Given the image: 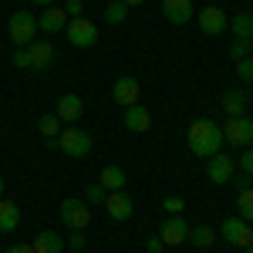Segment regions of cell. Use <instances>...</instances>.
I'll return each instance as SVG.
<instances>
[{"instance_id": "1", "label": "cell", "mask_w": 253, "mask_h": 253, "mask_svg": "<svg viewBox=\"0 0 253 253\" xmlns=\"http://www.w3.org/2000/svg\"><path fill=\"white\" fill-rule=\"evenodd\" d=\"M189 152L199 159H213L219 152V145H223V132H219V125L210 122V118H199L189 125Z\"/></svg>"}, {"instance_id": "2", "label": "cell", "mask_w": 253, "mask_h": 253, "mask_svg": "<svg viewBox=\"0 0 253 253\" xmlns=\"http://www.w3.org/2000/svg\"><path fill=\"white\" fill-rule=\"evenodd\" d=\"M58 149L71 159H88L91 152V135L84 128H61L58 132Z\"/></svg>"}, {"instance_id": "3", "label": "cell", "mask_w": 253, "mask_h": 253, "mask_svg": "<svg viewBox=\"0 0 253 253\" xmlns=\"http://www.w3.org/2000/svg\"><path fill=\"white\" fill-rule=\"evenodd\" d=\"M7 34H10V41H14L17 47H27V44L34 41V34H38V17L27 14V10L10 14V20H7Z\"/></svg>"}, {"instance_id": "4", "label": "cell", "mask_w": 253, "mask_h": 253, "mask_svg": "<svg viewBox=\"0 0 253 253\" xmlns=\"http://www.w3.org/2000/svg\"><path fill=\"white\" fill-rule=\"evenodd\" d=\"M64 34H68V41H71V47H95L98 44V24L81 14V17L68 20Z\"/></svg>"}, {"instance_id": "5", "label": "cell", "mask_w": 253, "mask_h": 253, "mask_svg": "<svg viewBox=\"0 0 253 253\" xmlns=\"http://www.w3.org/2000/svg\"><path fill=\"white\" fill-rule=\"evenodd\" d=\"M219 132H223V142H230L236 149H250V138H253V118L240 115V118H226L223 125H219Z\"/></svg>"}, {"instance_id": "6", "label": "cell", "mask_w": 253, "mask_h": 253, "mask_svg": "<svg viewBox=\"0 0 253 253\" xmlns=\"http://www.w3.org/2000/svg\"><path fill=\"white\" fill-rule=\"evenodd\" d=\"M219 236H223L230 247H236V250H247V247H253V230H250V223H247V219H240V216L223 219Z\"/></svg>"}, {"instance_id": "7", "label": "cell", "mask_w": 253, "mask_h": 253, "mask_svg": "<svg viewBox=\"0 0 253 253\" xmlns=\"http://www.w3.org/2000/svg\"><path fill=\"white\" fill-rule=\"evenodd\" d=\"M58 216L68 230H88V223H91V210L81 199H64L58 206Z\"/></svg>"}, {"instance_id": "8", "label": "cell", "mask_w": 253, "mask_h": 253, "mask_svg": "<svg viewBox=\"0 0 253 253\" xmlns=\"http://www.w3.org/2000/svg\"><path fill=\"white\" fill-rule=\"evenodd\" d=\"M105 213H108V219H115V223H125L128 216L135 213V199L125 193V189H115V193H105Z\"/></svg>"}, {"instance_id": "9", "label": "cell", "mask_w": 253, "mask_h": 253, "mask_svg": "<svg viewBox=\"0 0 253 253\" xmlns=\"http://www.w3.org/2000/svg\"><path fill=\"white\" fill-rule=\"evenodd\" d=\"M54 58H58L54 44H47V41H31V44H27V68H31V71L44 75V71L54 64Z\"/></svg>"}, {"instance_id": "10", "label": "cell", "mask_w": 253, "mask_h": 253, "mask_svg": "<svg viewBox=\"0 0 253 253\" xmlns=\"http://www.w3.org/2000/svg\"><path fill=\"white\" fill-rule=\"evenodd\" d=\"M196 24H199V31H203L206 38H219V34L230 27V17H226L219 7H203V10L196 14Z\"/></svg>"}, {"instance_id": "11", "label": "cell", "mask_w": 253, "mask_h": 253, "mask_svg": "<svg viewBox=\"0 0 253 253\" xmlns=\"http://www.w3.org/2000/svg\"><path fill=\"white\" fill-rule=\"evenodd\" d=\"M138 95H142V88H138L135 75H122V78H115V84H112V98H115L122 108L138 105Z\"/></svg>"}, {"instance_id": "12", "label": "cell", "mask_w": 253, "mask_h": 253, "mask_svg": "<svg viewBox=\"0 0 253 253\" xmlns=\"http://www.w3.org/2000/svg\"><path fill=\"white\" fill-rule=\"evenodd\" d=\"M159 236H162V243H166V247H182V243H186V236H189V223H186L182 216H166Z\"/></svg>"}, {"instance_id": "13", "label": "cell", "mask_w": 253, "mask_h": 253, "mask_svg": "<svg viewBox=\"0 0 253 253\" xmlns=\"http://www.w3.org/2000/svg\"><path fill=\"white\" fill-rule=\"evenodd\" d=\"M206 162H210V166H206V175L213 179L216 186H226L236 175V159L233 156H219V152H216V156L206 159Z\"/></svg>"}, {"instance_id": "14", "label": "cell", "mask_w": 253, "mask_h": 253, "mask_svg": "<svg viewBox=\"0 0 253 253\" xmlns=\"http://www.w3.org/2000/svg\"><path fill=\"white\" fill-rule=\"evenodd\" d=\"M162 17L175 24V27H182V24H189L196 17L193 10V0H162Z\"/></svg>"}, {"instance_id": "15", "label": "cell", "mask_w": 253, "mask_h": 253, "mask_svg": "<svg viewBox=\"0 0 253 253\" xmlns=\"http://www.w3.org/2000/svg\"><path fill=\"white\" fill-rule=\"evenodd\" d=\"M81 112H84V101H81L78 95H61L58 105H54V115L61 118V125H75V122H81Z\"/></svg>"}, {"instance_id": "16", "label": "cell", "mask_w": 253, "mask_h": 253, "mask_svg": "<svg viewBox=\"0 0 253 253\" xmlns=\"http://www.w3.org/2000/svg\"><path fill=\"white\" fill-rule=\"evenodd\" d=\"M125 128L135 132V135L149 132V128H152V115H149V108H145V105H128V108H125Z\"/></svg>"}, {"instance_id": "17", "label": "cell", "mask_w": 253, "mask_h": 253, "mask_svg": "<svg viewBox=\"0 0 253 253\" xmlns=\"http://www.w3.org/2000/svg\"><path fill=\"white\" fill-rule=\"evenodd\" d=\"M68 27V14H64V7H47L44 14L38 17V31H44V34H58V31H64Z\"/></svg>"}, {"instance_id": "18", "label": "cell", "mask_w": 253, "mask_h": 253, "mask_svg": "<svg viewBox=\"0 0 253 253\" xmlns=\"http://www.w3.org/2000/svg\"><path fill=\"white\" fill-rule=\"evenodd\" d=\"M247 91H240V88H233V91H226L223 95V112H226V118H240V115H247Z\"/></svg>"}, {"instance_id": "19", "label": "cell", "mask_w": 253, "mask_h": 253, "mask_svg": "<svg viewBox=\"0 0 253 253\" xmlns=\"http://www.w3.org/2000/svg\"><path fill=\"white\" fill-rule=\"evenodd\" d=\"M31 247H34V253H61L64 250V236H58L54 230H41Z\"/></svg>"}, {"instance_id": "20", "label": "cell", "mask_w": 253, "mask_h": 253, "mask_svg": "<svg viewBox=\"0 0 253 253\" xmlns=\"http://www.w3.org/2000/svg\"><path fill=\"white\" fill-rule=\"evenodd\" d=\"M17 226H20L17 203H10V199H3V196H0V233H14Z\"/></svg>"}, {"instance_id": "21", "label": "cell", "mask_w": 253, "mask_h": 253, "mask_svg": "<svg viewBox=\"0 0 253 253\" xmlns=\"http://www.w3.org/2000/svg\"><path fill=\"white\" fill-rule=\"evenodd\" d=\"M98 182L105 186V193H115V189H125V169L122 166H105L101 169V175H98Z\"/></svg>"}, {"instance_id": "22", "label": "cell", "mask_w": 253, "mask_h": 253, "mask_svg": "<svg viewBox=\"0 0 253 253\" xmlns=\"http://www.w3.org/2000/svg\"><path fill=\"white\" fill-rule=\"evenodd\" d=\"M193 247H199V250H206V247H213L216 243V230L213 226H189V236H186Z\"/></svg>"}, {"instance_id": "23", "label": "cell", "mask_w": 253, "mask_h": 253, "mask_svg": "<svg viewBox=\"0 0 253 253\" xmlns=\"http://www.w3.org/2000/svg\"><path fill=\"white\" fill-rule=\"evenodd\" d=\"M230 31L236 34V41H250L253 38V14H236V17H230Z\"/></svg>"}, {"instance_id": "24", "label": "cell", "mask_w": 253, "mask_h": 253, "mask_svg": "<svg viewBox=\"0 0 253 253\" xmlns=\"http://www.w3.org/2000/svg\"><path fill=\"white\" fill-rule=\"evenodd\" d=\"M236 210H240V219H247V223H253V189L247 186V189H240V196H236Z\"/></svg>"}, {"instance_id": "25", "label": "cell", "mask_w": 253, "mask_h": 253, "mask_svg": "<svg viewBox=\"0 0 253 253\" xmlns=\"http://www.w3.org/2000/svg\"><path fill=\"white\" fill-rule=\"evenodd\" d=\"M38 128H41V135H44V138H58L61 118H58V115H41V118H38Z\"/></svg>"}, {"instance_id": "26", "label": "cell", "mask_w": 253, "mask_h": 253, "mask_svg": "<svg viewBox=\"0 0 253 253\" xmlns=\"http://www.w3.org/2000/svg\"><path fill=\"white\" fill-rule=\"evenodd\" d=\"M125 17H128V7H125L122 0H112V3L105 7V20H108V24H122Z\"/></svg>"}, {"instance_id": "27", "label": "cell", "mask_w": 253, "mask_h": 253, "mask_svg": "<svg viewBox=\"0 0 253 253\" xmlns=\"http://www.w3.org/2000/svg\"><path fill=\"white\" fill-rule=\"evenodd\" d=\"M162 210H166L169 216H182L186 203H182V196H166V199H162Z\"/></svg>"}, {"instance_id": "28", "label": "cell", "mask_w": 253, "mask_h": 253, "mask_svg": "<svg viewBox=\"0 0 253 253\" xmlns=\"http://www.w3.org/2000/svg\"><path fill=\"white\" fill-rule=\"evenodd\" d=\"M236 75H240V81H243V84H253V58L236 61Z\"/></svg>"}, {"instance_id": "29", "label": "cell", "mask_w": 253, "mask_h": 253, "mask_svg": "<svg viewBox=\"0 0 253 253\" xmlns=\"http://www.w3.org/2000/svg\"><path fill=\"white\" fill-rule=\"evenodd\" d=\"M253 51H250V41H233L230 44V58L233 61H243V58H250Z\"/></svg>"}, {"instance_id": "30", "label": "cell", "mask_w": 253, "mask_h": 253, "mask_svg": "<svg viewBox=\"0 0 253 253\" xmlns=\"http://www.w3.org/2000/svg\"><path fill=\"white\" fill-rule=\"evenodd\" d=\"M84 203H91V206H101V203H105V186H101V182L88 186V193H84Z\"/></svg>"}, {"instance_id": "31", "label": "cell", "mask_w": 253, "mask_h": 253, "mask_svg": "<svg viewBox=\"0 0 253 253\" xmlns=\"http://www.w3.org/2000/svg\"><path fill=\"white\" fill-rule=\"evenodd\" d=\"M236 169L247 172V175H253V145H250V149H243V156H240V162H236Z\"/></svg>"}, {"instance_id": "32", "label": "cell", "mask_w": 253, "mask_h": 253, "mask_svg": "<svg viewBox=\"0 0 253 253\" xmlns=\"http://www.w3.org/2000/svg\"><path fill=\"white\" fill-rule=\"evenodd\" d=\"M84 243H88V240H84V230H71V236H68V247H71V250H84Z\"/></svg>"}, {"instance_id": "33", "label": "cell", "mask_w": 253, "mask_h": 253, "mask_svg": "<svg viewBox=\"0 0 253 253\" xmlns=\"http://www.w3.org/2000/svg\"><path fill=\"white\" fill-rule=\"evenodd\" d=\"M64 14H68V20L81 17V0H64Z\"/></svg>"}, {"instance_id": "34", "label": "cell", "mask_w": 253, "mask_h": 253, "mask_svg": "<svg viewBox=\"0 0 253 253\" xmlns=\"http://www.w3.org/2000/svg\"><path fill=\"white\" fill-rule=\"evenodd\" d=\"M145 250H149V253H162V250H166L162 236H149V240H145Z\"/></svg>"}, {"instance_id": "35", "label": "cell", "mask_w": 253, "mask_h": 253, "mask_svg": "<svg viewBox=\"0 0 253 253\" xmlns=\"http://www.w3.org/2000/svg\"><path fill=\"white\" fill-rule=\"evenodd\" d=\"M14 64H17V68H27V47H17V51H14Z\"/></svg>"}, {"instance_id": "36", "label": "cell", "mask_w": 253, "mask_h": 253, "mask_svg": "<svg viewBox=\"0 0 253 253\" xmlns=\"http://www.w3.org/2000/svg\"><path fill=\"white\" fill-rule=\"evenodd\" d=\"M3 253H34V247L31 243H14V247H7Z\"/></svg>"}, {"instance_id": "37", "label": "cell", "mask_w": 253, "mask_h": 253, "mask_svg": "<svg viewBox=\"0 0 253 253\" xmlns=\"http://www.w3.org/2000/svg\"><path fill=\"white\" fill-rule=\"evenodd\" d=\"M247 179H250V175H247V172H240V175H233V179H230V182H233L236 189H247V186H250V182H247Z\"/></svg>"}, {"instance_id": "38", "label": "cell", "mask_w": 253, "mask_h": 253, "mask_svg": "<svg viewBox=\"0 0 253 253\" xmlns=\"http://www.w3.org/2000/svg\"><path fill=\"white\" fill-rule=\"evenodd\" d=\"M31 3H41V7H54V0H31Z\"/></svg>"}, {"instance_id": "39", "label": "cell", "mask_w": 253, "mask_h": 253, "mask_svg": "<svg viewBox=\"0 0 253 253\" xmlns=\"http://www.w3.org/2000/svg\"><path fill=\"white\" fill-rule=\"evenodd\" d=\"M125 7H138V3H145V0H122Z\"/></svg>"}, {"instance_id": "40", "label": "cell", "mask_w": 253, "mask_h": 253, "mask_svg": "<svg viewBox=\"0 0 253 253\" xmlns=\"http://www.w3.org/2000/svg\"><path fill=\"white\" fill-rule=\"evenodd\" d=\"M3 186H7V182H3V179H0V196H3Z\"/></svg>"}, {"instance_id": "41", "label": "cell", "mask_w": 253, "mask_h": 253, "mask_svg": "<svg viewBox=\"0 0 253 253\" xmlns=\"http://www.w3.org/2000/svg\"><path fill=\"white\" fill-rule=\"evenodd\" d=\"M243 253H253V247H247V250H243Z\"/></svg>"}, {"instance_id": "42", "label": "cell", "mask_w": 253, "mask_h": 253, "mask_svg": "<svg viewBox=\"0 0 253 253\" xmlns=\"http://www.w3.org/2000/svg\"><path fill=\"white\" fill-rule=\"evenodd\" d=\"M250 51H253V38H250Z\"/></svg>"}, {"instance_id": "43", "label": "cell", "mask_w": 253, "mask_h": 253, "mask_svg": "<svg viewBox=\"0 0 253 253\" xmlns=\"http://www.w3.org/2000/svg\"><path fill=\"white\" fill-rule=\"evenodd\" d=\"M250 145H253V138H250Z\"/></svg>"}, {"instance_id": "44", "label": "cell", "mask_w": 253, "mask_h": 253, "mask_svg": "<svg viewBox=\"0 0 253 253\" xmlns=\"http://www.w3.org/2000/svg\"><path fill=\"white\" fill-rule=\"evenodd\" d=\"M250 14H253V10H250Z\"/></svg>"}]
</instances>
